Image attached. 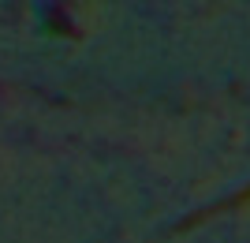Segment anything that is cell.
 I'll list each match as a JSON object with an SVG mask.
<instances>
[{
    "mask_svg": "<svg viewBox=\"0 0 250 243\" xmlns=\"http://www.w3.org/2000/svg\"><path fill=\"white\" fill-rule=\"evenodd\" d=\"M247 210H250V183L239 191V195H231L228 202H217V206H209V210L194 213V217H187V221H179L176 232H190V228H198V224L213 221V217H220V213H247Z\"/></svg>",
    "mask_w": 250,
    "mask_h": 243,
    "instance_id": "obj_1",
    "label": "cell"
}]
</instances>
